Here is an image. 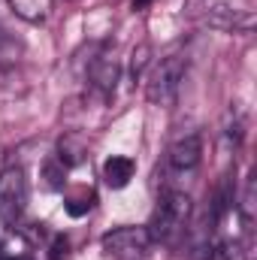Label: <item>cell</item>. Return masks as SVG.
<instances>
[{"label": "cell", "mask_w": 257, "mask_h": 260, "mask_svg": "<svg viewBox=\"0 0 257 260\" xmlns=\"http://www.w3.org/2000/svg\"><path fill=\"white\" fill-rule=\"evenodd\" d=\"M145 3H148V0H133V6H136V9H142Z\"/></svg>", "instance_id": "obj_16"}, {"label": "cell", "mask_w": 257, "mask_h": 260, "mask_svg": "<svg viewBox=\"0 0 257 260\" xmlns=\"http://www.w3.org/2000/svg\"><path fill=\"white\" fill-rule=\"evenodd\" d=\"M148 61H151V46H148V43H139V46L133 49V55H130V76L139 79L142 70L148 67Z\"/></svg>", "instance_id": "obj_12"}, {"label": "cell", "mask_w": 257, "mask_h": 260, "mask_svg": "<svg viewBox=\"0 0 257 260\" xmlns=\"http://www.w3.org/2000/svg\"><path fill=\"white\" fill-rule=\"evenodd\" d=\"M185 70H188V58H182V55H170L160 64H154L148 82H145L148 103H154V106H173L176 97H179Z\"/></svg>", "instance_id": "obj_3"}, {"label": "cell", "mask_w": 257, "mask_h": 260, "mask_svg": "<svg viewBox=\"0 0 257 260\" xmlns=\"http://www.w3.org/2000/svg\"><path fill=\"white\" fill-rule=\"evenodd\" d=\"M27 173L21 167H6L0 173V221L15 224L27 206Z\"/></svg>", "instance_id": "obj_5"}, {"label": "cell", "mask_w": 257, "mask_h": 260, "mask_svg": "<svg viewBox=\"0 0 257 260\" xmlns=\"http://www.w3.org/2000/svg\"><path fill=\"white\" fill-rule=\"evenodd\" d=\"M3 170H6V148L0 145V173H3Z\"/></svg>", "instance_id": "obj_15"}, {"label": "cell", "mask_w": 257, "mask_h": 260, "mask_svg": "<svg viewBox=\"0 0 257 260\" xmlns=\"http://www.w3.org/2000/svg\"><path fill=\"white\" fill-rule=\"evenodd\" d=\"M209 260H248L239 239H218L209 251Z\"/></svg>", "instance_id": "obj_11"}, {"label": "cell", "mask_w": 257, "mask_h": 260, "mask_svg": "<svg viewBox=\"0 0 257 260\" xmlns=\"http://www.w3.org/2000/svg\"><path fill=\"white\" fill-rule=\"evenodd\" d=\"M133 173H136V164H133V157H127V154H112V157H106V164H103V182H106L112 191L127 188L130 179H133Z\"/></svg>", "instance_id": "obj_8"}, {"label": "cell", "mask_w": 257, "mask_h": 260, "mask_svg": "<svg viewBox=\"0 0 257 260\" xmlns=\"http://www.w3.org/2000/svg\"><path fill=\"white\" fill-rule=\"evenodd\" d=\"M18 260H34V254H24V257H18Z\"/></svg>", "instance_id": "obj_17"}, {"label": "cell", "mask_w": 257, "mask_h": 260, "mask_svg": "<svg viewBox=\"0 0 257 260\" xmlns=\"http://www.w3.org/2000/svg\"><path fill=\"white\" fill-rule=\"evenodd\" d=\"M200 160H203V136L200 133H185L176 142H170L167 164H164V176H167V188L164 191H170V188L185 191V185L200 170Z\"/></svg>", "instance_id": "obj_2"}, {"label": "cell", "mask_w": 257, "mask_h": 260, "mask_svg": "<svg viewBox=\"0 0 257 260\" xmlns=\"http://www.w3.org/2000/svg\"><path fill=\"white\" fill-rule=\"evenodd\" d=\"M100 248H103V254L112 260H142L148 254V248H151V236H148V230L145 227H115V230H109L103 239H100Z\"/></svg>", "instance_id": "obj_4"}, {"label": "cell", "mask_w": 257, "mask_h": 260, "mask_svg": "<svg viewBox=\"0 0 257 260\" xmlns=\"http://www.w3.org/2000/svg\"><path fill=\"white\" fill-rule=\"evenodd\" d=\"M58 160L64 164L67 170H76V167H82L88 160V145H85V139L79 133L61 136V142H58Z\"/></svg>", "instance_id": "obj_9"}, {"label": "cell", "mask_w": 257, "mask_h": 260, "mask_svg": "<svg viewBox=\"0 0 257 260\" xmlns=\"http://www.w3.org/2000/svg\"><path fill=\"white\" fill-rule=\"evenodd\" d=\"M94 209V194L88 191V194H79V197H67V212L73 215V218H79V215H85V212H91Z\"/></svg>", "instance_id": "obj_13"}, {"label": "cell", "mask_w": 257, "mask_h": 260, "mask_svg": "<svg viewBox=\"0 0 257 260\" xmlns=\"http://www.w3.org/2000/svg\"><path fill=\"white\" fill-rule=\"evenodd\" d=\"M64 176H67V167L61 164V160L46 167V179H49V188H55V191H58V188H64V182H67Z\"/></svg>", "instance_id": "obj_14"}, {"label": "cell", "mask_w": 257, "mask_h": 260, "mask_svg": "<svg viewBox=\"0 0 257 260\" xmlns=\"http://www.w3.org/2000/svg\"><path fill=\"white\" fill-rule=\"evenodd\" d=\"M191 215H194V200L188 191H164L154 212H151V221H148V236L151 242H160V245H179L185 236H188V227H191Z\"/></svg>", "instance_id": "obj_1"}, {"label": "cell", "mask_w": 257, "mask_h": 260, "mask_svg": "<svg viewBox=\"0 0 257 260\" xmlns=\"http://www.w3.org/2000/svg\"><path fill=\"white\" fill-rule=\"evenodd\" d=\"M118 64L112 61V58H97L91 70H88V88L94 91V94H100L103 100L115 91V82H118Z\"/></svg>", "instance_id": "obj_7"}, {"label": "cell", "mask_w": 257, "mask_h": 260, "mask_svg": "<svg viewBox=\"0 0 257 260\" xmlns=\"http://www.w3.org/2000/svg\"><path fill=\"white\" fill-rule=\"evenodd\" d=\"M206 24L215 27V30H251L254 27V15L248 9H236V6H227V3H218L206 12Z\"/></svg>", "instance_id": "obj_6"}, {"label": "cell", "mask_w": 257, "mask_h": 260, "mask_svg": "<svg viewBox=\"0 0 257 260\" xmlns=\"http://www.w3.org/2000/svg\"><path fill=\"white\" fill-rule=\"evenodd\" d=\"M9 6H12V12L18 18H24L30 24L46 21L49 12H52V0H9Z\"/></svg>", "instance_id": "obj_10"}]
</instances>
